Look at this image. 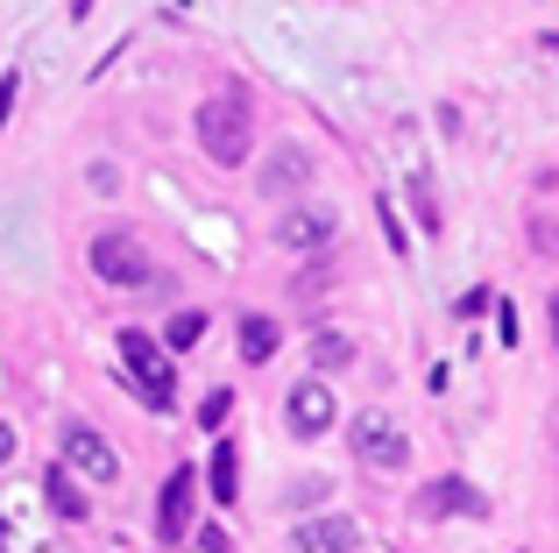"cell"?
Listing matches in <instances>:
<instances>
[{
	"instance_id": "obj_5",
	"label": "cell",
	"mask_w": 559,
	"mask_h": 553,
	"mask_svg": "<svg viewBox=\"0 0 559 553\" xmlns=\"http://www.w3.org/2000/svg\"><path fill=\"white\" fill-rule=\"evenodd\" d=\"M312 150H298V142H276L270 150V164H262V199H290V192H305V185H312Z\"/></svg>"
},
{
	"instance_id": "obj_7",
	"label": "cell",
	"mask_w": 559,
	"mask_h": 553,
	"mask_svg": "<svg viewBox=\"0 0 559 553\" xmlns=\"http://www.w3.org/2000/svg\"><path fill=\"white\" fill-rule=\"evenodd\" d=\"M489 504H481L475 483H461V475H439V483L418 490V518H481Z\"/></svg>"
},
{
	"instance_id": "obj_11",
	"label": "cell",
	"mask_w": 559,
	"mask_h": 553,
	"mask_svg": "<svg viewBox=\"0 0 559 553\" xmlns=\"http://www.w3.org/2000/svg\"><path fill=\"white\" fill-rule=\"evenodd\" d=\"M355 518H305L298 526V553H355Z\"/></svg>"
},
{
	"instance_id": "obj_18",
	"label": "cell",
	"mask_w": 559,
	"mask_h": 553,
	"mask_svg": "<svg viewBox=\"0 0 559 553\" xmlns=\"http://www.w3.org/2000/svg\"><path fill=\"white\" fill-rule=\"evenodd\" d=\"M347 355H355V348H347L341 333H319V341H312V362H319V369H347Z\"/></svg>"
},
{
	"instance_id": "obj_12",
	"label": "cell",
	"mask_w": 559,
	"mask_h": 553,
	"mask_svg": "<svg viewBox=\"0 0 559 553\" xmlns=\"http://www.w3.org/2000/svg\"><path fill=\"white\" fill-rule=\"evenodd\" d=\"M43 497H50V511H57V518H71V526L93 511V504H85V490H79V475H71L64 461H50V469H43Z\"/></svg>"
},
{
	"instance_id": "obj_19",
	"label": "cell",
	"mask_w": 559,
	"mask_h": 553,
	"mask_svg": "<svg viewBox=\"0 0 559 553\" xmlns=\"http://www.w3.org/2000/svg\"><path fill=\"white\" fill-rule=\"evenodd\" d=\"M14 93H22V71H0V128H8V114H14Z\"/></svg>"
},
{
	"instance_id": "obj_4",
	"label": "cell",
	"mask_w": 559,
	"mask_h": 553,
	"mask_svg": "<svg viewBox=\"0 0 559 553\" xmlns=\"http://www.w3.org/2000/svg\"><path fill=\"white\" fill-rule=\"evenodd\" d=\"M355 455H361V469H404V461H411L404 426H396V419H382V412H369L355 426Z\"/></svg>"
},
{
	"instance_id": "obj_10",
	"label": "cell",
	"mask_w": 559,
	"mask_h": 553,
	"mask_svg": "<svg viewBox=\"0 0 559 553\" xmlns=\"http://www.w3.org/2000/svg\"><path fill=\"white\" fill-rule=\"evenodd\" d=\"M64 469H85V475H99V483H114V475H121V461L107 455V440H99L93 426H71L64 433Z\"/></svg>"
},
{
	"instance_id": "obj_17",
	"label": "cell",
	"mask_w": 559,
	"mask_h": 553,
	"mask_svg": "<svg viewBox=\"0 0 559 553\" xmlns=\"http://www.w3.org/2000/svg\"><path fill=\"white\" fill-rule=\"evenodd\" d=\"M227 412H234V390H219V384H213V390L199 398V426H205V433H219V426H227Z\"/></svg>"
},
{
	"instance_id": "obj_15",
	"label": "cell",
	"mask_w": 559,
	"mask_h": 553,
	"mask_svg": "<svg viewBox=\"0 0 559 553\" xmlns=\"http://www.w3.org/2000/svg\"><path fill=\"white\" fill-rule=\"evenodd\" d=\"M411 213H418L425 235H439V192H432V178H411Z\"/></svg>"
},
{
	"instance_id": "obj_21",
	"label": "cell",
	"mask_w": 559,
	"mask_h": 553,
	"mask_svg": "<svg viewBox=\"0 0 559 553\" xmlns=\"http://www.w3.org/2000/svg\"><path fill=\"white\" fill-rule=\"evenodd\" d=\"M546 327H552V348H559V291L546 298Z\"/></svg>"
},
{
	"instance_id": "obj_1",
	"label": "cell",
	"mask_w": 559,
	"mask_h": 553,
	"mask_svg": "<svg viewBox=\"0 0 559 553\" xmlns=\"http://www.w3.org/2000/svg\"><path fill=\"white\" fill-rule=\"evenodd\" d=\"M199 150L213 156L219 170L248 164V150H255V114H248L241 93H219V99H205V107H199Z\"/></svg>"
},
{
	"instance_id": "obj_20",
	"label": "cell",
	"mask_w": 559,
	"mask_h": 553,
	"mask_svg": "<svg viewBox=\"0 0 559 553\" xmlns=\"http://www.w3.org/2000/svg\"><path fill=\"white\" fill-rule=\"evenodd\" d=\"M8 461H14V426L0 419V469H8Z\"/></svg>"
},
{
	"instance_id": "obj_6",
	"label": "cell",
	"mask_w": 559,
	"mask_h": 553,
	"mask_svg": "<svg viewBox=\"0 0 559 553\" xmlns=\"http://www.w3.org/2000/svg\"><path fill=\"white\" fill-rule=\"evenodd\" d=\"M284 419H290V433H298V440H319V433L341 419V398H333L326 384H298L284 398Z\"/></svg>"
},
{
	"instance_id": "obj_8",
	"label": "cell",
	"mask_w": 559,
	"mask_h": 553,
	"mask_svg": "<svg viewBox=\"0 0 559 553\" xmlns=\"http://www.w3.org/2000/svg\"><path fill=\"white\" fill-rule=\"evenodd\" d=\"M191 497H199V475L170 469L164 497H156V540H185V532H191Z\"/></svg>"
},
{
	"instance_id": "obj_14",
	"label": "cell",
	"mask_w": 559,
	"mask_h": 553,
	"mask_svg": "<svg viewBox=\"0 0 559 553\" xmlns=\"http://www.w3.org/2000/svg\"><path fill=\"white\" fill-rule=\"evenodd\" d=\"M241 497V455L227 440H213V504H234Z\"/></svg>"
},
{
	"instance_id": "obj_2",
	"label": "cell",
	"mask_w": 559,
	"mask_h": 553,
	"mask_svg": "<svg viewBox=\"0 0 559 553\" xmlns=\"http://www.w3.org/2000/svg\"><path fill=\"white\" fill-rule=\"evenodd\" d=\"M121 362L135 369V398L150 404V412H178V369L156 355V341L142 327H121Z\"/></svg>"
},
{
	"instance_id": "obj_13",
	"label": "cell",
	"mask_w": 559,
	"mask_h": 553,
	"mask_svg": "<svg viewBox=\"0 0 559 553\" xmlns=\"http://www.w3.org/2000/svg\"><path fill=\"white\" fill-rule=\"evenodd\" d=\"M276 341H284V333H276V319H262V313L241 319V362H270Z\"/></svg>"
},
{
	"instance_id": "obj_9",
	"label": "cell",
	"mask_w": 559,
	"mask_h": 553,
	"mask_svg": "<svg viewBox=\"0 0 559 553\" xmlns=\"http://www.w3.org/2000/svg\"><path fill=\"white\" fill-rule=\"evenodd\" d=\"M276 249H326L333 242V207H290L284 221L270 227Z\"/></svg>"
},
{
	"instance_id": "obj_16",
	"label": "cell",
	"mask_w": 559,
	"mask_h": 553,
	"mask_svg": "<svg viewBox=\"0 0 559 553\" xmlns=\"http://www.w3.org/2000/svg\"><path fill=\"white\" fill-rule=\"evenodd\" d=\"M164 341L178 348V355H185V348H199V341H205V313H178V319L164 327Z\"/></svg>"
},
{
	"instance_id": "obj_3",
	"label": "cell",
	"mask_w": 559,
	"mask_h": 553,
	"mask_svg": "<svg viewBox=\"0 0 559 553\" xmlns=\"http://www.w3.org/2000/svg\"><path fill=\"white\" fill-rule=\"evenodd\" d=\"M93 276L99 284H114V291H142L156 276V263H150V249H142L135 235H121V227H107V235H93Z\"/></svg>"
}]
</instances>
